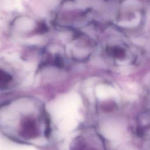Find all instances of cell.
I'll return each mask as SVG.
<instances>
[{
    "label": "cell",
    "instance_id": "obj_1",
    "mask_svg": "<svg viewBox=\"0 0 150 150\" xmlns=\"http://www.w3.org/2000/svg\"><path fill=\"white\" fill-rule=\"evenodd\" d=\"M0 130L16 141L38 143L48 138L49 120L39 101L20 97L0 106Z\"/></svg>",
    "mask_w": 150,
    "mask_h": 150
},
{
    "label": "cell",
    "instance_id": "obj_2",
    "mask_svg": "<svg viewBox=\"0 0 150 150\" xmlns=\"http://www.w3.org/2000/svg\"><path fill=\"white\" fill-rule=\"evenodd\" d=\"M16 77L8 69L0 66V90H7L14 86Z\"/></svg>",
    "mask_w": 150,
    "mask_h": 150
}]
</instances>
